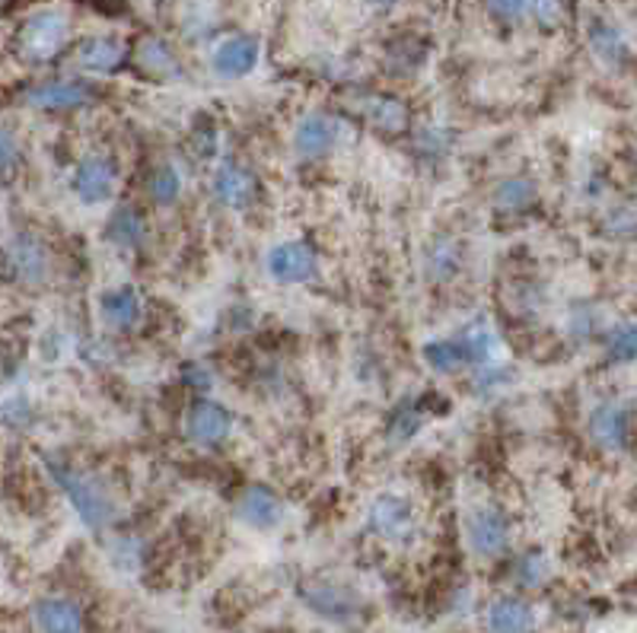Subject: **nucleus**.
Here are the masks:
<instances>
[{
    "label": "nucleus",
    "mask_w": 637,
    "mask_h": 633,
    "mask_svg": "<svg viewBox=\"0 0 637 633\" xmlns=\"http://www.w3.org/2000/svg\"><path fill=\"white\" fill-rule=\"evenodd\" d=\"M36 628L42 633H83V611L68 598H42L36 605Z\"/></svg>",
    "instance_id": "nucleus-23"
},
{
    "label": "nucleus",
    "mask_w": 637,
    "mask_h": 633,
    "mask_svg": "<svg viewBox=\"0 0 637 633\" xmlns=\"http://www.w3.org/2000/svg\"><path fill=\"white\" fill-rule=\"evenodd\" d=\"M367 528L386 545H409L421 528V513L402 493H379L367 510Z\"/></svg>",
    "instance_id": "nucleus-3"
},
{
    "label": "nucleus",
    "mask_w": 637,
    "mask_h": 633,
    "mask_svg": "<svg viewBox=\"0 0 637 633\" xmlns=\"http://www.w3.org/2000/svg\"><path fill=\"white\" fill-rule=\"evenodd\" d=\"M424 423H427L424 402H405V405H399V408L392 410L389 427H386V437H389L392 446H402V443H409V440H414L421 433Z\"/></svg>",
    "instance_id": "nucleus-27"
},
{
    "label": "nucleus",
    "mask_w": 637,
    "mask_h": 633,
    "mask_svg": "<svg viewBox=\"0 0 637 633\" xmlns=\"http://www.w3.org/2000/svg\"><path fill=\"white\" fill-rule=\"evenodd\" d=\"M510 382V370L504 363H487V367H479V373L472 379V392L479 398H491L494 392H500L504 385Z\"/></svg>",
    "instance_id": "nucleus-35"
},
{
    "label": "nucleus",
    "mask_w": 637,
    "mask_h": 633,
    "mask_svg": "<svg viewBox=\"0 0 637 633\" xmlns=\"http://www.w3.org/2000/svg\"><path fill=\"white\" fill-rule=\"evenodd\" d=\"M539 201V186L532 176H510L494 188V207L500 214H526Z\"/></svg>",
    "instance_id": "nucleus-25"
},
{
    "label": "nucleus",
    "mask_w": 637,
    "mask_h": 633,
    "mask_svg": "<svg viewBox=\"0 0 637 633\" xmlns=\"http://www.w3.org/2000/svg\"><path fill=\"white\" fill-rule=\"evenodd\" d=\"M68 38H71V23L61 10H38L23 20L13 48L26 64H48L68 48Z\"/></svg>",
    "instance_id": "nucleus-2"
},
{
    "label": "nucleus",
    "mask_w": 637,
    "mask_h": 633,
    "mask_svg": "<svg viewBox=\"0 0 637 633\" xmlns=\"http://www.w3.org/2000/svg\"><path fill=\"white\" fill-rule=\"evenodd\" d=\"M45 471L55 485L61 487V493L68 497V503L74 506L76 519L86 528H106L118 516V500H115L113 487L106 485L99 475L76 468L61 455H48L45 458Z\"/></svg>",
    "instance_id": "nucleus-1"
},
{
    "label": "nucleus",
    "mask_w": 637,
    "mask_h": 633,
    "mask_svg": "<svg viewBox=\"0 0 637 633\" xmlns=\"http://www.w3.org/2000/svg\"><path fill=\"white\" fill-rule=\"evenodd\" d=\"M465 545L479 558H500L510 548V519L497 506H475L465 516Z\"/></svg>",
    "instance_id": "nucleus-7"
},
{
    "label": "nucleus",
    "mask_w": 637,
    "mask_h": 633,
    "mask_svg": "<svg viewBox=\"0 0 637 633\" xmlns=\"http://www.w3.org/2000/svg\"><path fill=\"white\" fill-rule=\"evenodd\" d=\"M99 315L109 329H118V332H128L141 322L144 315V299L141 294L125 284V287H113L99 297Z\"/></svg>",
    "instance_id": "nucleus-18"
},
{
    "label": "nucleus",
    "mask_w": 637,
    "mask_h": 633,
    "mask_svg": "<svg viewBox=\"0 0 637 633\" xmlns=\"http://www.w3.org/2000/svg\"><path fill=\"white\" fill-rule=\"evenodd\" d=\"M191 153L198 159H214V153H217V128H214L211 118H201L194 124V131H191Z\"/></svg>",
    "instance_id": "nucleus-36"
},
{
    "label": "nucleus",
    "mask_w": 637,
    "mask_h": 633,
    "mask_svg": "<svg viewBox=\"0 0 637 633\" xmlns=\"http://www.w3.org/2000/svg\"><path fill=\"white\" fill-rule=\"evenodd\" d=\"M233 513L249 528H274L278 522L284 519V503L271 487L249 485L243 487L239 497L233 500Z\"/></svg>",
    "instance_id": "nucleus-13"
},
{
    "label": "nucleus",
    "mask_w": 637,
    "mask_h": 633,
    "mask_svg": "<svg viewBox=\"0 0 637 633\" xmlns=\"http://www.w3.org/2000/svg\"><path fill=\"white\" fill-rule=\"evenodd\" d=\"M3 267L16 287H42L51 274V252L38 236L23 232V236L10 239V246L3 252Z\"/></svg>",
    "instance_id": "nucleus-4"
},
{
    "label": "nucleus",
    "mask_w": 637,
    "mask_h": 633,
    "mask_svg": "<svg viewBox=\"0 0 637 633\" xmlns=\"http://www.w3.org/2000/svg\"><path fill=\"white\" fill-rule=\"evenodd\" d=\"M529 16L545 29H558L570 20V0H532Z\"/></svg>",
    "instance_id": "nucleus-32"
},
{
    "label": "nucleus",
    "mask_w": 637,
    "mask_h": 633,
    "mask_svg": "<svg viewBox=\"0 0 637 633\" xmlns=\"http://www.w3.org/2000/svg\"><path fill=\"white\" fill-rule=\"evenodd\" d=\"M20 169V144L13 138V131L0 128V182L10 179Z\"/></svg>",
    "instance_id": "nucleus-37"
},
{
    "label": "nucleus",
    "mask_w": 637,
    "mask_h": 633,
    "mask_svg": "<svg viewBox=\"0 0 637 633\" xmlns=\"http://www.w3.org/2000/svg\"><path fill=\"white\" fill-rule=\"evenodd\" d=\"M71 61L86 74H115L128 61V48L115 36H90L76 45Z\"/></svg>",
    "instance_id": "nucleus-14"
},
{
    "label": "nucleus",
    "mask_w": 637,
    "mask_h": 633,
    "mask_svg": "<svg viewBox=\"0 0 637 633\" xmlns=\"http://www.w3.org/2000/svg\"><path fill=\"white\" fill-rule=\"evenodd\" d=\"M23 103L42 112H71L96 103V89L83 80H42L23 93Z\"/></svg>",
    "instance_id": "nucleus-9"
},
{
    "label": "nucleus",
    "mask_w": 637,
    "mask_h": 633,
    "mask_svg": "<svg viewBox=\"0 0 637 633\" xmlns=\"http://www.w3.org/2000/svg\"><path fill=\"white\" fill-rule=\"evenodd\" d=\"M514 576H517L520 586L535 589V586H542L552 576V563H548L545 554H539V551H526L523 558L514 563Z\"/></svg>",
    "instance_id": "nucleus-30"
},
{
    "label": "nucleus",
    "mask_w": 637,
    "mask_h": 633,
    "mask_svg": "<svg viewBox=\"0 0 637 633\" xmlns=\"http://www.w3.org/2000/svg\"><path fill=\"white\" fill-rule=\"evenodd\" d=\"M131 61L134 68L151 80H176L182 74L179 58L173 55V48L156 36H141L131 48Z\"/></svg>",
    "instance_id": "nucleus-16"
},
{
    "label": "nucleus",
    "mask_w": 637,
    "mask_h": 633,
    "mask_svg": "<svg viewBox=\"0 0 637 633\" xmlns=\"http://www.w3.org/2000/svg\"><path fill=\"white\" fill-rule=\"evenodd\" d=\"M414 144H417V156L421 159H430V163L447 159V153H450V138L440 128H421L417 138H414Z\"/></svg>",
    "instance_id": "nucleus-34"
},
{
    "label": "nucleus",
    "mask_w": 637,
    "mask_h": 633,
    "mask_svg": "<svg viewBox=\"0 0 637 633\" xmlns=\"http://www.w3.org/2000/svg\"><path fill=\"white\" fill-rule=\"evenodd\" d=\"M421 264H424V277L430 284H450L452 277L462 271V246L452 236H434L424 246Z\"/></svg>",
    "instance_id": "nucleus-20"
},
{
    "label": "nucleus",
    "mask_w": 637,
    "mask_h": 633,
    "mask_svg": "<svg viewBox=\"0 0 637 633\" xmlns=\"http://www.w3.org/2000/svg\"><path fill=\"white\" fill-rule=\"evenodd\" d=\"M567 329H570V335L577 337V341L602 335V312L597 306H587V302H583V306H574V309H570Z\"/></svg>",
    "instance_id": "nucleus-33"
},
{
    "label": "nucleus",
    "mask_w": 637,
    "mask_h": 633,
    "mask_svg": "<svg viewBox=\"0 0 637 633\" xmlns=\"http://www.w3.org/2000/svg\"><path fill=\"white\" fill-rule=\"evenodd\" d=\"M211 188H214V198L224 207H229V211H246L259 198V176L246 163H239V159H224L214 169Z\"/></svg>",
    "instance_id": "nucleus-11"
},
{
    "label": "nucleus",
    "mask_w": 637,
    "mask_h": 633,
    "mask_svg": "<svg viewBox=\"0 0 637 633\" xmlns=\"http://www.w3.org/2000/svg\"><path fill=\"white\" fill-rule=\"evenodd\" d=\"M532 624H535V618H532V608L526 605L523 598L504 596L491 601V608H487L491 633H529Z\"/></svg>",
    "instance_id": "nucleus-24"
},
{
    "label": "nucleus",
    "mask_w": 637,
    "mask_h": 633,
    "mask_svg": "<svg viewBox=\"0 0 637 633\" xmlns=\"http://www.w3.org/2000/svg\"><path fill=\"white\" fill-rule=\"evenodd\" d=\"M424 363L430 367V373L437 375H456L459 370H465V354L459 347L456 335L450 337H437L430 344H424Z\"/></svg>",
    "instance_id": "nucleus-26"
},
{
    "label": "nucleus",
    "mask_w": 637,
    "mask_h": 633,
    "mask_svg": "<svg viewBox=\"0 0 637 633\" xmlns=\"http://www.w3.org/2000/svg\"><path fill=\"white\" fill-rule=\"evenodd\" d=\"M590 41H593V48H597V55L600 58H605V61H622L628 51H625V38H622V33L612 26V23H602V20H597L593 23V29H590Z\"/></svg>",
    "instance_id": "nucleus-31"
},
{
    "label": "nucleus",
    "mask_w": 637,
    "mask_h": 633,
    "mask_svg": "<svg viewBox=\"0 0 637 633\" xmlns=\"http://www.w3.org/2000/svg\"><path fill=\"white\" fill-rule=\"evenodd\" d=\"M605 354L612 363L635 360V322H618L605 332Z\"/></svg>",
    "instance_id": "nucleus-29"
},
{
    "label": "nucleus",
    "mask_w": 637,
    "mask_h": 633,
    "mask_svg": "<svg viewBox=\"0 0 637 633\" xmlns=\"http://www.w3.org/2000/svg\"><path fill=\"white\" fill-rule=\"evenodd\" d=\"M602 232L605 236H618V239H628L635 232V217H632V207H612L602 220Z\"/></svg>",
    "instance_id": "nucleus-38"
},
{
    "label": "nucleus",
    "mask_w": 637,
    "mask_h": 633,
    "mask_svg": "<svg viewBox=\"0 0 637 633\" xmlns=\"http://www.w3.org/2000/svg\"><path fill=\"white\" fill-rule=\"evenodd\" d=\"M357 112L364 115V121H367L374 131L389 134V138L409 131V124H412V115L405 109V103L396 99V96H382V93H364V96L357 99Z\"/></svg>",
    "instance_id": "nucleus-15"
},
{
    "label": "nucleus",
    "mask_w": 637,
    "mask_h": 633,
    "mask_svg": "<svg viewBox=\"0 0 637 633\" xmlns=\"http://www.w3.org/2000/svg\"><path fill=\"white\" fill-rule=\"evenodd\" d=\"M456 341L465 354L469 367H487V363H500V337L494 332V325L487 319H472L465 329L456 332Z\"/></svg>",
    "instance_id": "nucleus-17"
},
{
    "label": "nucleus",
    "mask_w": 637,
    "mask_h": 633,
    "mask_svg": "<svg viewBox=\"0 0 637 633\" xmlns=\"http://www.w3.org/2000/svg\"><path fill=\"white\" fill-rule=\"evenodd\" d=\"M214 71L221 76H246L259 64V41L252 36H229L214 48L211 58Z\"/></svg>",
    "instance_id": "nucleus-19"
},
{
    "label": "nucleus",
    "mask_w": 637,
    "mask_h": 633,
    "mask_svg": "<svg viewBox=\"0 0 637 633\" xmlns=\"http://www.w3.org/2000/svg\"><path fill=\"white\" fill-rule=\"evenodd\" d=\"M529 3L532 0H487V10L500 20V23H520L529 16Z\"/></svg>",
    "instance_id": "nucleus-39"
},
{
    "label": "nucleus",
    "mask_w": 637,
    "mask_h": 633,
    "mask_svg": "<svg viewBox=\"0 0 637 633\" xmlns=\"http://www.w3.org/2000/svg\"><path fill=\"white\" fill-rule=\"evenodd\" d=\"M233 433V417L224 405L211 402V398H198L186 414V440L191 446L214 452L229 440Z\"/></svg>",
    "instance_id": "nucleus-8"
},
{
    "label": "nucleus",
    "mask_w": 637,
    "mask_h": 633,
    "mask_svg": "<svg viewBox=\"0 0 637 633\" xmlns=\"http://www.w3.org/2000/svg\"><path fill=\"white\" fill-rule=\"evenodd\" d=\"M268 274L278 280V284H287V287H294V284H306V280H312L316 274H319V255H316V249L309 246V242H300V239H294V242H278L271 252H268Z\"/></svg>",
    "instance_id": "nucleus-10"
},
{
    "label": "nucleus",
    "mask_w": 637,
    "mask_h": 633,
    "mask_svg": "<svg viewBox=\"0 0 637 633\" xmlns=\"http://www.w3.org/2000/svg\"><path fill=\"white\" fill-rule=\"evenodd\" d=\"M370 3H374V7H392L396 0H370Z\"/></svg>",
    "instance_id": "nucleus-40"
},
{
    "label": "nucleus",
    "mask_w": 637,
    "mask_h": 633,
    "mask_svg": "<svg viewBox=\"0 0 637 633\" xmlns=\"http://www.w3.org/2000/svg\"><path fill=\"white\" fill-rule=\"evenodd\" d=\"M341 141V121L329 112L303 115L294 131V153L300 159H322L338 147Z\"/></svg>",
    "instance_id": "nucleus-12"
},
{
    "label": "nucleus",
    "mask_w": 637,
    "mask_h": 633,
    "mask_svg": "<svg viewBox=\"0 0 637 633\" xmlns=\"http://www.w3.org/2000/svg\"><path fill=\"white\" fill-rule=\"evenodd\" d=\"M71 191L83 204H106L118 191V166L109 153H86L71 172Z\"/></svg>",
    "instance_id": "nucleus-5"
},
{
    "label": "nucleus",
    "mask_w": 637,
    "mask_h": 633,
    "mask_svg": "<svg viewBox=\"0 0 637 633\" xmlns=\"http://www.w3.org/2000/svg\"><path fill=\"white\" fill-rule=\"evenodd\" d=\"M587 433L602 452H625L632 440V402L625 398H602L590 410Z\"/></svg>",
    "instance_id": "nucleus-6"
},
{
    "label": "nucleus",
    "mask_w": 637,
    "mask_h": 633,
    "mask_svg": "<svg viewBox=\"0 0 637 633\" xmlns=\"http://www.w3.org/2000/svg\"><path fill=\"white\" fill-rule=\"evenodd\" d=\"M0 3H10V0H0Z\"/></svg>",
    "instance_id": "nucleus-41"
},
{
    "label": "nucleus",
    "mask_w": 637,
    "mask_h": 633,
    "mask_svg": "<svg viewBox=\"0 0 637 633\" xmlns=\"http://www.w3.org/2000/svg\"><path fill=\"white\" fill-rule=\"evenodd\" d=\"M148 194L153 204H176L182 194V172L173 163H156L148 176Z\"/></svg>",
    "instance_id": "nucleus-28"
},
{
    "label": "nucleus",
    "mask_w": 637,
    "mask_h": 633,
    "mask_svg": "<svg viewBox=\"0 0 637 633\" xmlns=\"http://www.w3.org/2000/svg\"><path fill=\"white\" fill-rule=\"evenodd\" d=\"M303 596H306V605L312 611H319L322 618L338 621V624H344L357 614V598L351 596L344 586H335V583H309Z\"/></svg>",
    "instance_id": "nucleus-21"
},
{
    "label": "nucleus",
    "mask_w": 637,
    "mask_h": 633,
    "mask_svg": "<svg viewBox=\"0 0 637 633\" xmlns=\"http://www.w3.org/2000/svg\"><path fill=\"white\" fill-rule=\"evenodd\" d=\"M106 239L113 246H118V249H125V252H138L148 242V220H144V214L138 207H131V204L115 207L113 214H109V220H106Z\"/></svg>",
    "instance_id": "nucleus-22"
}]
</instances>
